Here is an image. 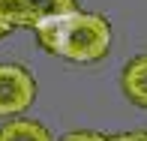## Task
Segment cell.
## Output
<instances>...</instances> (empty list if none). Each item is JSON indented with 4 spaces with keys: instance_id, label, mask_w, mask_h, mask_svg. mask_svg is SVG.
<instances>
[{
    "instance_id": "cell-1",
    "label": "cell",
    "mask_w": 147,
    "mask_h": 141,
    "mask_svg": "<svg viewBox=\"0 0 147 141\" xmlns=\"http://www.w3.org/2000/svg\"><path fill=\"white\" fill-rule=\"evenodd\" d=\"M33 33L48 54H57L72 63H96L111 48V24L105 15L96 12H66L36 24Z\"/></svg>"
},
{
    "instance_id": "cell-2",
    "label": "cell",
    "mask_w": 147,
    "mask_h": 141,
    "mask_svg": "<svg viewBox=\"0 0 147 141\" xmlns=\"http://www.w3.org/2000/svg\"><path fill=\"white\" fill-rule=\"evenodd\" d=\"M36 99V81L24 66L0 63V117H18Z\"/></svg>"
},
{
    "instance_id": "cell-3",
    "label": "cell",
    "mask_w": 147,
    "mask_h": 141,
    "mask_svg": "<svg viewBox=\"0 0 147 141\" xmlns=\"http://www.w3.org/2000/svg\"><path fill=\"white\" fill-rule=\"evenodd\" d=\"M75 9V0H0V18L9 27H36Z\"/></svg>"
},
{
    "instance_id": "cell-4",
    "label": "cell",
    "mask_w": 147,
    "mask_h": 141,
    "mask_svg": "<svg viewBox=\"0 0 147 141\" xmlns=\"http://www.w3.org/2000/svg\"><path fill=\"white\" fill-rule=\"evenodd\" d=\"M123 93L132 105L147 108V54L132 57L123 66Z\"/></svg>"
},
{
    "instance_id": "cell-5",
    "label": "cell",
    "mask_w": 147,
    "mask_h": 141,
    "mask_svg": "<svg viewBox=\"0 0 147 141\" xmlns=\"http://www.w3.org/2000/svg\"><path fill=\"white\" fill-rule=\"evenodd\" d=\"M0 141H54V138L42 123L27 120V117H15L0 126Z\"/></svg>"
},
{
    "instance_id": "cell-6",
    "label": "cell",
    "mask_w": 147,
    "mask_h": 141,
    "mask_svg": "<svg viewBox=\"0 0 147 141\" xmlns=\"http://www.w3.org/2000/svg\"><path fill=\"white\" fill-rule=\"evenodd\" d=\"M60 141H108V138L99 135V132H87V129H81V132H66Z\"/></svg>"
},
{
    "instance_id": "cell-7",
    "label": "cell",
    "mask_w": 147,
    "mask_h": 141,
    "mask_svg": "<svg viewBox=\"0 0 147 141\" xmlns=\"http://www.w3.org/2000/svg\"><path fill=\"white\" fill-rule=\"evenodd\" d=\"M108 141H147V129H132V132H120V135H111Z\"/></svg>"
},
{
    "instance_id": "cell-8",
    "label": "cell",
    "mask_w": 147,
    "mask_h": 141,
    "mask_svg": "<svg viewBox=\"0 0 147 141\" xmlns=\"http://www.w3.org/2000/svg\"><path fill=\"white\" fill-rule=\"evenodd\" d=\"M9 30H12V27H9V24H6V21H3V18H0V36H6V33H9Z\"/></svg>"
}]
</instances>
